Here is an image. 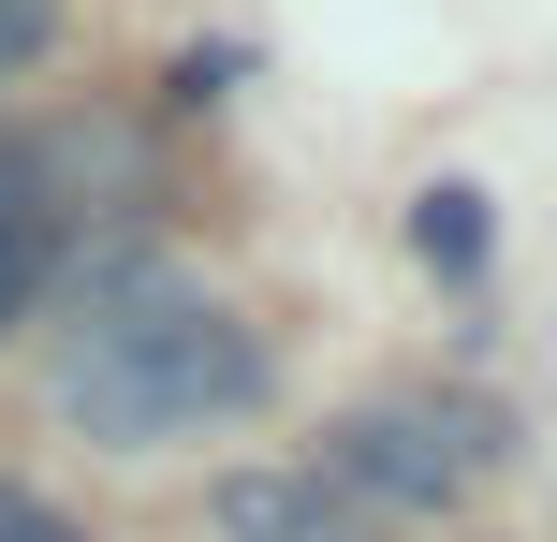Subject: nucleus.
<instances>
[{
  "instance_id": "nucleus-1",
  "label": "nucleus",
  "mask_w": 557,
  "mask_h": 542,
  "mask_svg": "<svg viewBox=\"0 0 557 542\" xmlns=\"http://www.w3.org/2000/svg\"><path fill=\"white\" fill-rule=\"evenodd\" d=\"M59 367H45V411L103 455H162V440H206V426H250L278 396V352L250 308H221L206 279H176L162 250L103 235V250H59Z\"/></svg>"
},
{
  "instance_id": "nucleus-2",
  "label": "nucleus",
  "mask_w": 557,
  "mask_h": 542,
  "mask_svg": "<svg viewBox=\"0 0 557 542\" xmlns=\"http://www.w3.org/2000/svg\"><path fill=\"white\" fill-rule=\"evenodd\" d=\"M499 469V411H441V396H367L323 426L308 484L352 499V514H455V499Z\"/></svg>"
},
{
  "instance_id": "nucleus-3",
  "label": "nucleus",
  "mask_w": 557,
  "mask_h": 542,
  "mask_svg": "<svg viewBox=\"0 0 557 542\" xmlns=\"http://www.w3.org/2000/svg\"><path fill=\"white\" fill-rule=\"evenodd\" d=\"M206 542H367V514L323 499L308 469H221L206 484Z\"/></svg>"
},
{
  "instance_id": "nucleus-4",
  "label": "nucleus",
  "mask_w": 557,
  "mask_h": 542,
  "mask_svg": "<svg viewBox=\"0 0 557 542\" xmlns=\"http://www.w3.org/2000/svg\"><path fill=\"white\" fill-rule=\"evenodd\" d=\"M59 250H74V235H59V205H45V176H29V147H0V338L45 308Z\"/></svg>"
},
{
  "instance_id": "nucleus-5",
  "label": "nucleus",
  "mask_w": 557,
  "mask_h": 542,
  "mask_svg": "<svg viewBox=\"0 0 557 542\" xmlns=\"http://www.w3.org/2000/svg\"><path fill=\"white\" fill-rule=\"evenodd\" d=\"M411 264L455 279V293L484 279V191H470V176H425V191H411Z\"/></svg>"
},
{
  "instance_id": "nucleus-6",
  "label": "nucleus",
  "mask_w": 557,
  "mask_h": 542,
  "mask_svg": "<svg viewBox=\"0 0 557 542\" xmlns=\"http://www.w3.org/2000/svg\"><path fill=\"white\" fill-rule=\"evenodd\" d=\"M221 88H235V45H176V59H162V103H176V117H206Z\"/></svg>"
},
{
  "instance_id": "nucleus-7",
  "label": "nucleus",
  "mask_w": 557,
  "mask_h": 542,
  "mask_svg": "<svg viewBox=\"0 0 557 542\" xmlns=\"http://www.w3.org/2000/svg\"><path fill=\"white\" fill-rule=\"evenodd\" d=\"M0 542H88L59 499H29V484H0Z\"/></svg>"
},
{
  "instance_id": "nucleus-8",
  "label": "nucleus",
  "mask_w": 557,
  "mask_h": 542,
  "mask_svg": "<svg viewBox=\"0 0 557 542\" xmlns=\"http://www.w3.org/2000/svg\"><path fill=\"white\" fill-rule=\"evenodd\" d=\"M45 29H59V0H0V74H29V59H45Z\"/></svg>"
}]
</instances>
